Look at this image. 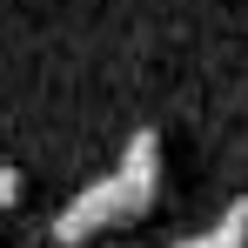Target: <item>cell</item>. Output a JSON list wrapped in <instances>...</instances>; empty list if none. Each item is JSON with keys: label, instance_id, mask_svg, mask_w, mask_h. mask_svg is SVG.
<instances>
[{"label": "cell", "instance_id": "1", "mask_svg": "<svg viewBox=\"0 0 248 248\" xmlns=\"http://www.w3.org/2000/svg\"><path fill=\"white\" fill-rule=\"evenodd\" d=\"M141 208H148V181H134V174H114V181L87 188L81 202H74L61 221H54V235H61V242H81V235H101V228H114V221H134Z\"/></svg>", "mask_w": 248, "mask_h": 248}, {"label": "cell", "instance_id": "2", "mask_svg": "<svg viewBox=\"0 0 248 248\" xmlns=\"http://www.w3.org/2000/svg\"><path fill=\"white\" fill-rule=\"evenodd\" d=\"M14 202V168H0V208Z\"/></svg>", "mask_w": 248, "mask_h": 248}]
</instances>
